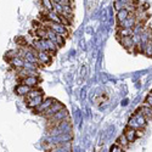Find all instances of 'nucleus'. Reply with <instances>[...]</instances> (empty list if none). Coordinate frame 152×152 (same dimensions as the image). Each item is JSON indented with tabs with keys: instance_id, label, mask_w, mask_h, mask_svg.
Masks as SVG:
<instances>
[{
	"instance_id": "f8f14e48",
	"label": "nucleus",
	"mask_w": 152,
	"mask_h": 152,
	"mask_svg": "<svg viewBox=\"0 0 152 152\" xmlns=\"http://www.w3.org/2000/svg\"><path fill=\"white\" fill-rule=\"evenodd\" d=\"M7 61H9V65H11L12 67L16 68L17 71H18V69H21V68H23L24 60H23V58H21L20 56L12 57V58H10V60H7Z\"/></svg>"
},
{
	"instance_id": "aec40b11",
	"label": "nucleus",
	"mask_w": 152,
	"mask_h": 152,
	"mask_svg": "<svg viewBox=\"0 0 152 152\" xmlns=\"http://www.w3.org/2000/svg\"><path fill=\"white\" fill-rule=\"evenodd\" d=\"M42 3H43V5H44L46 11H53L54 10V5H53L51 0H42Z\"/></svg>"
},
{
	"instance_id": "1a4fd4ad",
	"label": "nucleus",
	"mask_w": 152,
	"mask_h": 152,
	"mask_svg": "<svg viewBox=\"0 0 152 152\" xmlns=\"http://www.w3.org/2000/svg\"><path fill=\"white\" fill-rule=\"evenodd\" d=\"M133 118L135 119V122L139 124V126H140L141 129H144L145 126L147 125V119L145 118V116L141 113V111H140V110H137V111L134 113V115H133Z\"/></svg>"
},
{
	"instance_id": "9d476101",
	"label": "nucleus",
	"mask_w": 152,
	"mask_h": 152,
	"mask_svg": "<svg viewBox=\"0 0 152 152\" xmlns=\"http://www.w3.org/2000/svg\"><path fill=\"white\" fill-rule=\"evenodd\" d=\"M31 90H32V88L24 85V84H22V83H20V84L16 85V88H15V93H16V95H18V96H27Z\"/></svg>"
},
{
	"instance_id": "4be33fe9",
	"label": "nucleus",
	"mask_w": 152,
	"mask_h": 152,
	"mask_svg": "<svg viewBox=\"0 0 152 152\" xmlns=\"http://www.w3.org/2000/svg\"><path fill=\"white\" fill-rule=\"evenodd\" d=\"M145 106L152 107V91L150 94H147V96L145 97Z\"/></svg>"
},
{
	"instance_id": "9b49d317",
	"label": "nucleus",
	"mask_w": 152,
	"mask_h": 152,
	"mask_svg": "<svg viewBox=\"0 0 152 152\" xmlns=\"http://www.w3.org/2000/svg\"><path fill=\"white\" fill-rule=\"evenodd\" d=\"M124 136L126 137V140L129 141V144H132V142H134L136 139H137V133H136L135 129L126 126L125 130H124Z\"/></svg>"
},
{
	"instance_id": "f03ea898",
	"label": "nucleus",
	"mask_w": 152,
	"mask_h": 152,
	"mask_svg": "<svg viewBox=\"0 0 152 152\" xmlns=\"http://www.w3.org/2000/svg\"><path fill=\"white\" fill-rule=\"evenodd\" d=\"M48 24V28L49 29H51L54 33H56L57 35H61V37H63V38H67L68 37V34H69V32H68V29H67V27L65 26V24H62V23H56V22H44L43 24Z\"/></svg>"
},
{
	"instance_id": "20e7f679",
	"label": "nucleus",
	"mask_w": 152,
	"mask_h": 152,
	"mask_svg": "<svg viewBox=\"0 0 152 152\" xmlns=\"http://www.w3.org/2000/svg\"><path fill=\"white\" fill-rule=\"evenodd\" d=\"M55 101H56V100H54L53 97H46V99H44L43 102L34 110V113H37V115H42L43 112H45L50 106H51V105L55 102Z\"/></svg>"
},
{
	"instance_id": "39448f33",
	"label": "nucleus",
	"mask_w": 152,
	"mask_h": 152,
	"mask_svg": "<svg viewBox=\"0 0 152 152\" xmlns=\"http://www.w3.org/2000/svg\"><path fill=\"white\" fill-rule=\"evenodd\" d=\"M38 60H39V65H49L53 61V54L48 51H38L37 53Z\"/></svg>"
},
{
	"instance_id": "dca6fc26",
	"label": "nucleus",
	"mask_w": 152,
	"mask_h": 152,
	"mask_svg": "<svg viewBox=\"0 0 152 152\" xmlns=\"http://www.w3.org/2000/svg\"><path fill=\"white\" fill-rule=\"evenodd\" d=\"M141 111V113L145 116V118L147 121H152V107H148V106H141L140 108H139Z\"/></svg>"
},
{
	"instance_id": "423d86ee",
	"label": "nucleus",
	"mask_w": 152,
	"mask_h": 152,
	"mask_svg": "<svg viewBox=\"0 0 152 152\" xmlns=\"http://www.w3.org/2000/svg\"><path fill=\"white\" fill-rule=\"evenodd\" d=\"M136 24V17H135V12L133 14H130V16L126 18L125 21H123V22H121V23H118V28H134V26Z\"/></svg>"
},
{
	"instance_id": "f3484780",
	"label": "nucleus",
	"mask_w": 152,
	"mask_h": 152,
	"mask_svg": "<svg viewBox=\"0 0 152 152\" xmlns=\"http://www.w3.org/2000/svg\"><path fill=\"white\" fill-rule=\"evenodd\" d=\"M117 145L121 146L122 148H126V147L129 146V141L126 140V137L124 136V134H122V135L117 139Z\"/></svg>"
},
{
	"instance_id": "7ed1b4c3",
	"label": "nucleus",
	"mask_w": 152,
	"mask_h": 152,
	"mask_svg": "<svg viewBox=\"0 0 152 152\" xmlns=\"http://www.w3.org/2000/svg\"><path fill=\"white\" fill-rule=\"evenodd\" d=\"M62 108H65V107H63V105H62L61 102H58V101H55V102H54L51 106H50L45 112H43V113H42V116H43V117H45V118L48 119L49 117L54 116L55 113H57V112H58V111H61Z\"/></svg>"
},
{
	"instance_id": "b1692460",
	"label": "nucleus",
	"mask_w": 152,
	"mask_h": 152,
	"mask_svg": "<svg viewBox=\"0 0 152 152\" xmlns=\"http://www.w3.org/2000/svg\"><path fill=\"white\" fill-rule=\"evenodd\" d=\"M110 152H124V148H122L121 146H118L117 144H115L113 146H111Z\"/></svg>"
},
{
	"instance_id": "ddd939ff",
	"label": "nucleus",
	"mask_w": 152,
	"mask_h": 152,
	"mask_svg": "<svg viewBox=\"0 0 152 152\" xmlns=\"http://www.w3.org/2000/svg\"><path fill=\"white\" fill-rule=\"evenodd\" d=\"M130 14H132V12H130L129 10H126V9H123V10L117 11V14H116L117 24H118V23H121V22H123V21H125L126 18H128V17L130 16Z\"/></svg>"
},
{
	"instance_id": "6e6552de",
	"label": "nucleus",
	"mask_w": 152,
	"mask_h": 152,
	"mask_svg": "<svg viewBox=\"0 0 152 152\" xmlns=\"http://www.w3.org/2000/svg\"><path fill=\"white\" fill-rule=\"evenodd\" d=\"M119 43L128 50L129 53H132V51H134V49H136L135 48V44H134V40H133V37H124V38H119Z\"/></svg>"
},
{
	"instance_id": "a211bd4d",
	"label": "nucleus",
	"mask_w": 152,
	"mask_h": 152,
	"mask_svg": "<svg viewBox=\"0 0 152 152\" xmlns=\"http://www.w3.org/2000/svg\"><path fill=\"white\" fill-rule=\"evenodd\" d=\"M42 95H43V91L40 89H34V88H33L26 97H27V100H32V99H35L38 96H42Z\"/></svg>"
},
{
	"instance_id": "5701e85b",
	"label": "nucleus",
	"mask_w": 152,
	"mask_h": 152,
	"mask_svg": "<svg viewBox=\"0 0 152 152\" xmlns=\"http://www.w3.org/2000/svg\"><path fill=\"white\" fill-rule=\"evenodd\" d=\"M126 6L122 3V1H119V0H116L115 1V9L117 10V11H119V10H123V9H125Z\"/></svg>"
},
{
	"instance_id": "2eb2a0df",
	"label": "nucleus",
	"mask_w": 152,
	"mask_h": 152,
	"mask_svg": "<svg viewBox=\"0 0 152 152\" xmlns=\"http://www.w3.org/2000/svg\"><path fill=\"white\" fill-rule=\"evenodd\" d=\"M133 35H134V32L132 28H118L117 31V39L124 37H133Z\"/></svg>"
},
{
	"instance_id": "4468645a",
	"label": "nucleus",
	"mask_w": 152,
	"mask_h": 152,
	"mask_svg": "<svg viewBox=\"0 0 152 152\" xmlns=\"http://www.w3.org/2000/svg\"><path fill=\"white\" fill-rule=\"evenodd\" d=\"M43 100H44V96H43V95H42V96H38V97H35V99H32V100H27V106H28L29 108L35 110L38 106H39V105L43 102Z\"/></svg>"
},
{
	"instance_id": "6ab92c4d",
	"label": "nucleus",
	"mask_w": 152,
	"mask_h": 152,
	"mask_svg": "<svg viewBox=\"0 0 152 152\" xmlns=\"http://www.w3.org/2000/svg\"><path fill=\"white\" fill-rule=\"evenodd\" d=\"M144 55L148 56V57H152V39L146 44V46L144 48V51H142Z\"/></svg>"
},
{
	"instance_id": "412c9836",
	"label": "nucleus",
	"mask_w": 152,
	"mask_h": 152,
	"mask_svg": "<svg viewBox=\"0 0 152 152\" xmlns=\"http://www.w3.org/2000/svg\"><path fill=\"white\" fill-rule=\"evenodd\" d=\"M23 68H26V69H31V71H37V69H38V65H34V63H31V62L24 61Z\"/></svg>"
},
{
	"instance_id": "0eeeda50",
	"label": "nucleus",
	"mask_w": 152,
	"mask_h": 152,
	"mask_svg": "<svg viewBox=\"0 0 152 152\" xmlns=\"http://www.w3.org/2000/svg\"><path fill=\"white\" fill-rule=\"evenodd\" d=\"M20 83H22V84H24V85H27V86H29V88H35V86H38V84L40 83V79H39V77H34V75H29V77H26V78H22V79H20Z\"/></svg>"
},
{
	"instance_id": "f257e3e1",
	"label": "nucleus",
	"mask_w": 152,
	"mask_h": 152,
	"mask_svg": "<svg viewBox=\"0 0 152 152\" xmlns=\"http://www.w3.org/2000/svg\"><path fill=\"white\" fill-rule=\"evenodd\" d=\"M67 119H69L68 111L66 108H62L61 111H58L57 113H55L54 116L48 118V125L49 126H54V125H57L58 123H61L63 121H67Z\"/></svg>"
}]
</instances>
